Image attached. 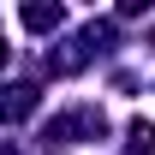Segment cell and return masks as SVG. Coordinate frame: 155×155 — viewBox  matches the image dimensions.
<instances>
[{"instance_id":"6da1fadb","label":"cell","mask_w":155,"mask_h":155,"mask_svg":"<svg viewBox=\"0 0 155 155\" xmlns=\"http://www.w3.org/2000/svg\"><path fill=\"white\" fill-rule=\"evenodd\" d=\"M30 107H36V84H12L6 90V119H24Z\"/></svg>"},{"instance_id":"3957f363","label":"cell","mask_w":155,"mask_h":155,"mask_svg":"<svg viewBox=\"0 0 155 155\" xmlns=\"http://www.w3.org/2000/svg\"><path fill=\"white\" fill-rule=\"evenodd\" d=\"M60 18H66L60 6H24V24H30V30H54Z\"/></svg>"},{"instance_id":"7a4b0ae2","label":"cell","mask_w":155,"mask_h":155,"mask_svg":"<svg viewBox=\"0 0 155 155\" xmlns=\"http://www.w3.org/2000/svg\"><path fill=\"white\" fill-rule=\"evenodd\" d=\"M125 137H131V143H125L131 155H155V125H149V119H131V131H125Z\"/></svg>"}]
</instances>
